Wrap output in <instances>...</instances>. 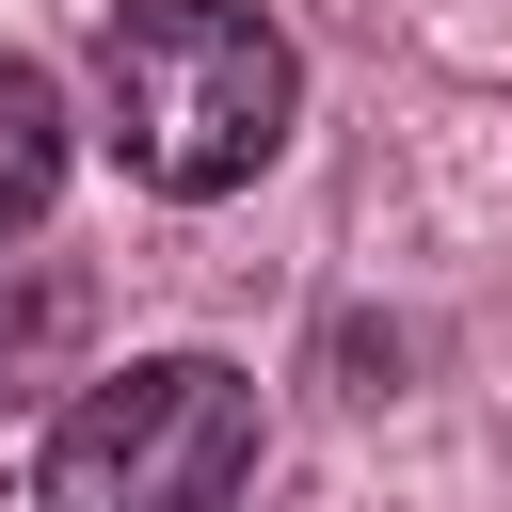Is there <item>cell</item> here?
Segmentation results:
<instances>
[{"mask_svg":"<svg viewBox=\"0 0 512 512\" xmlns=\"http://www.w3.org/2000/svg\"><path fill=\"white\" fill-rule=\"evenodd\" d=\"M96 128L128 160V192L160 208H224L288 160L304 128V48L256 0H112L96 16Z\"/></svg>","mask_w":512,"mask_h":512,"instance_id":"6da1fadb","label":"cell"},{"mask_svg":"<svg viewBox=\"0 0 512 512\" xmlns=\"http://www.w3.org/2000/svg\"><path fill=\"white\" fill-rule=\"evenodd\" d=\"M256 448H272V400L240 352H128L48 416L32 512H240Z\"/></svg>","mask_w":512,"mask_h":512,"instance_id":"7a4b0ae2","label":"cell"},{"mask_svg":"<svg viewBox=\"0 0 512 512\" xmlns=\"http://www.w3.org/2000/svg\"><path fill=\"white\" fill-rule=\"evenodd\" d=\"M80 352H96V272L80 256H0V416L80 384Z\"/></svg>","mask_w":512,"mask_h":512,"instance_id":"3957f363","label":"cell"},{"mask_svg":"<svg viewBox=\"0 0 512 512\" xmlns=\"http://www.w3.org/2000/svg\"><path fill=\"white\" fill-rule=\"evenodd\" d=\"M64 160H80V128H64V80H48L32 48H0V240H32V224L64 208Z\"/></svg>","mask_w":512,"mask_h":512,"instance_id":"277c9868","label":"cell"}]
</instances>
